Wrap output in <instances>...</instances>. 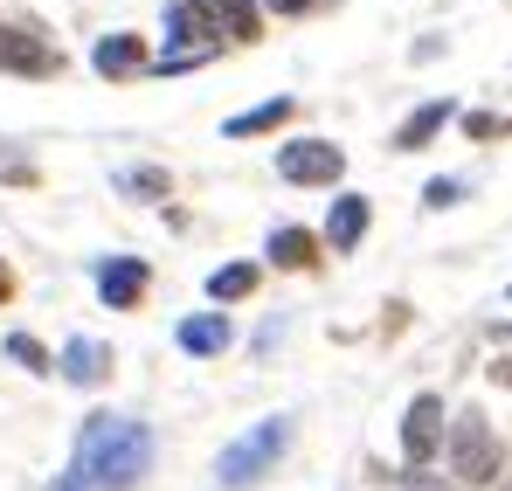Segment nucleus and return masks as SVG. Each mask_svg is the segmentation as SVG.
<instances>
[{"label": "nucleus", "instance_id": "14", "mask_svg": "<svg viewBox=\"0 0 512 491\" xmlns=\"http://www.w3.org/2000/svg\"><path fill=\"white\" fill-rule=\"evenodd\" d=\"M270 263H277V270H305V263H312V236H305V229H277V236H270Z\"/></svg>", "mask_w": 512, "mask_h": 491}, {"label": "nucleus", "instance_id": "15", "mask_svg": "<svg viewBox=\"0 0 512 491\" xmlns=\"http://www.w3.org/2000/svg\"><path fill=\"white\" fill-rule=\"evenodd\" d=\"M256 291V263H222L208 277V298H250Z\"/></svg>", "mask_w": 512, "mask_h": 491}, {"label": "nucleus", "instance_id": "11", "mask_svg": "<svg viewBox=\"0 0 512 491\" xmlns=\"http://www.w3.org/2000/svg\"><path fill=\"white\" fill-rule=\"evenodd\" d=\"M360 236H367V201H360V194H340V201H333V215H326V243L353 249Z\"/></svg>", "mask_w": 512, "mask_h": 491}, {"label": "nucleus", "instance_id": "1", "mask_svg": "<svg viewBox=\"0 0 512 491\" xmlns=\"http://www.w3.org/2000/svg\"><path fill=\"white\" fill-rule=\"evenodd\" d=\"M153 471V429L139 415H90L70 471L49 491H132Z\"/></svg>", "mask_w": 512, "mask_h": 491}, {"label": "nucleus", "instance_id": "17", "mask_svg": "<svg viewBox=\"0 0 512 491\" xmlns=\"http://www.w3.org/2000/svg\"><path fill=\"white\" fill-rule=\"evenodd\" d=\"M118 187H132L139 201H153V194H167V173H153V166H132V173H118Z\"/></svg>", "mask_w": 512, "mask_h": 491}, {"label": "nucleus", "instance_id": "18", "mask_svg": "<svg viewBox=\"0 0 512 491\" xmlns=\"http://www.w3.org/2000/svg\"><path fill=\"white\" fill-rule=\"evenodd\" d=\"M423 201H429V208H450V201H464V187H457V180H429Z\"/></svg>", "mask_w": 512, "mask_h": 491}, {"label": "nucleus", "instance_id": "12", "mask_svg": "<svg viewBox=\"0 0 512 491\" xmlns=\"http://www.w3.org/2000/svg\"><path fill=\"white\" fill-rule=\"evenodd\" d=\"M450 118H457L450 104H423V111H416V118H409L402 132H395V146H402V153H416V146H429V139H436V132H443Z\"/></svg>", "mask_w": 512, "mask_h": 491}, {"label": "nucleus", "instance_id": "3", "mask_svg": "<svg viewBox=\"0 0 512 491\" xmlns=\"http://www.w3.org/2000/svg\"><path fill=\"white\" fill-rule=\"evenodd\" d=\"M340 146L333 139H291L284 153H277V173L284 180H298V187H333L340 180Z\"/></svg>", "mask_w": 512, "mask_h": 491}, {"label": "nucleus", "instance_id": "19", "mask_svg": "<svg viewBox=\"0 0 512 491\" xmlns=\"http://www.w3.org/2000/svg\"><path fill=\"white\" fill-rule=\"evenodd\" d=\"M263 7H277V14H305V7H326V0H263Z\"/></svg>", "mask_w": 512, "mask_h": 491}, {"label": "nucleus", "instance_id": "2", "mask_svg": "<svg viewBox=\"0 0 512 491\" xmlns=\"http://www.w3.org/2000/svg\"><path fill=\"white\" fill-rule=\"evenodd\" d=\"M284 450H291V415H263L256 429H243V436L215 457V478H222L229 491H243V485H256Z\"/></svg>", "mask_w": 512, "mask_h": 491}, {"label": "nucleus", "instance_id": "5", "mask_svg": "<svg viewBox=\"0 0 512 491\" xmlns=\"http://www.w3.org/2000/svg\"><path fill=\"white\" fill-rule=\"evenodd\" d=\"M450 457H457V478H492V471H499V443H492V429H485L478 415L457 422V450H450Z\"/></svg>", "mask_w": 512, "mask_h": 491}, {"label": "nucleus", "instance_id": "7", "mask_svg": "<svg viewBox=\"0 0 512 491\" xmlns=\"http://www.w3.org/2000/svg\"><path fill=\"white\" fill-rule=\"evenodd\" d=\"M90 70L111 77V83L139 77V70H146V42H139V35H104V42L90 49Z\"/></svg>", "mask_w": 512, "mask_h": 491}, {"label": "nucleus", "instance_id": "6", "mask_svg": "<svg viewBox=\"0 0 512 491\" xmlns=\"http://www.w3.org/2000/svg\"><path fill=\"white\" fill-rule=\"evenodd\" d=\"M436 429H443V402H436V395H416V402H409V422H402V457H409V464H429Z\"/></svg>", "mask_w": 512, "mask_h": 491}, {"label": "nucleus", "instance_id": "8", "mask_svg": "<svg viewBox=\"0 0 512 491\" xmlns=\"http://www.w3.org/2000/svg\"><path fill=\"white\" fill-rule=\"evenodd\" d=\"M56 374H63V381H77V388H97V381L111 374V353H104L97 339H84V332H77V339L63 346V360H56Z\"/></svg>", "mask_w": 512, "mask_h": 491}, {"label": "nucleus", "instance_id": "13", "mask_svg": "<svg viewBox=\"0 0 512 491\" xmlns=\"http://www.w3.org/2000/svg\"><path fill=\"white\" fill-rule=\"evenodd\" d=\"M284 118H291V97H270V104L243 111V118H229V125H222V139H250V132H270V125H284Z\"/></svg>", "mask_w": 512, "mask_h": 491}, {"label": "nucleus", "instance_id": "16", "mask_svg": "<svg viewBox=\"0 0 512 491\" xmlns=\"http://www.w3.org/2000/svg\"><path fill=\"white\" fill-rule=\"evenodd\" d=\"M7 360H21L28 374H49V367H56V353H49L42 339H28V332H7Z\"/></svg>", "mask_w": 512, "mask_h": 491}, {"label": "nucleus", "instance_id": "10", "mask_svg": "<svg viewBox=\"0 0 512 491\" xmlns=\"http://www.w3.org/2000/svg\"><path fill=\"white\" fill-rule=\"evenodd\" d=\"M173 339H180L187 353H222L236 332H229V319H222V312H194V319H180V332H173Z\"/></svg>", "mask_w": 512, "mask_h": 491}, {"label": "nucleus", "instance_id": "4", "mask_svg": "<svg viewBox=\"0 0 512 491\" xmlns=\"http://www.w3.org/2000/svg\"><path fill=\"white\" fill-rule=\"evenodd\" d=\"M97 298L118 305V312H132V305L146 298V263H139V256H111V263H97Z\"/></svg>", "mask_w": 512, "mask_h": 491}, {"label": "nucleus", "instance_id": "9", "mask_svg": "<svg viewBox=\"0 0 512 491\" xmlns=\"http://www.w3.org/2000/svg\"><path fill=\"white\" fill-rule=\"evenodd\" d=\"M0 70H21V77H49V70H56V56H49L42 42H28L21 28H0Z\"/></svg>", "mask_w": 512, "mask_h": 491}, {"label": "nucleus", "instance_id": "20", "mask_svg": "<svg viewBox=\"0 0 512 491\" xmlns=\"http://www.w3.org/2000/svg\"><path fill=\"white\" fill-rule=\"evenodd\" d=\"M7 291H14V270H7V263H0V305H7Z\"/></svg>", "mask_w": 512, "mask_h": 491}]
</instances>
